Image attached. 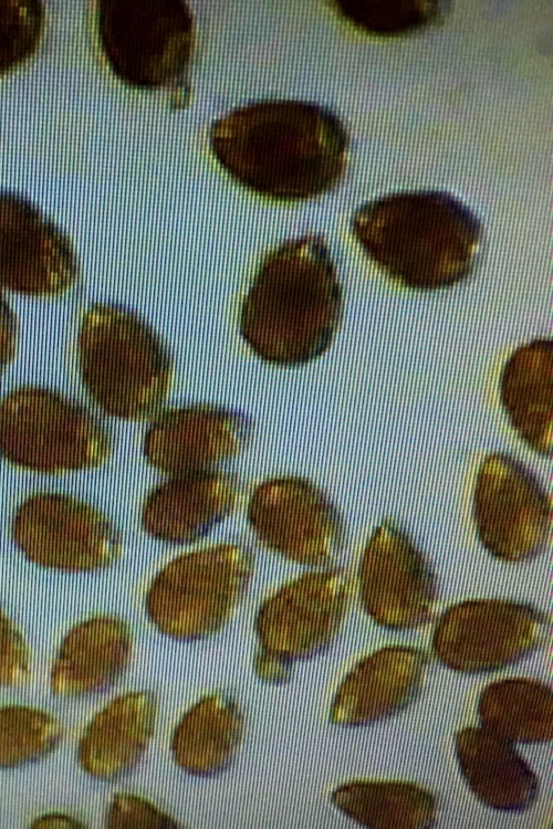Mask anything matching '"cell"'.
I'll return each mask as SVG.
<instances>
[{
	"label": "cell",
	"instance_id": "obj_13",
	"mask_svg": "<svg viewBox=\"0 0 553 829\" xmlns=\"http://www.w3.org/2000/svg\"><path fill=\"white\" fill-rule=\"evenodd\" d=\"M253 424L243 413L211 403H190L161 411L144 438V455L169 474L210 469L240 453Z\"/></svg>",
	"mask_w": 553,
	"mask_h": 829
},
{
	"label": "cell",
	"instance_id": "obj_20",
	"mask_svg": "<svg viewBox=\"0 0 553 829\" xmlns=\"http://www.w3.org/2000/svg\"><path fill=\"white\" fill-rule=\"evenodd\" d=\"M44 20L45 11L39 0H0V76L35 53Z\"/></svg>",
	"mask_w": 553,
	"mask_h": 829
},
{
	"label": "cell",
	"instance_id": "obj_6",
	"mask_svg": "<svg viewBox=\"0 0 553 829\" xmlns=\"http://www.w3.org/2000/svg\"><path fill=\"white\" fill-rule=\"evenodd\" d=\"M94 24L109 71L126 86L154 91L185 78L196 41L187 1L98 0Z\"/></svg>",
	"mask_w": 553,
	"mask_h": 829
},
{
	"label": "cell",
	"instance_id": "obj_12",
	"mask_svg": "<svg viewBox=\"0 0 553 829\" xmlns=\"http://www.w3.org/2000/svg\"><path fill=\"white\" fill-rule=\"evenodd\" d=\"M343 575L336 569L306 573L264 600L254 621L255 655L291 670L296 660L320 652L340 620Z\"/></svg>",
	"mask_w": 553,
	"mask_h": 829
},
{
	"label": "cell",
	"instance_id": "obj_7",
	"mask_svg": "<svg viewBox=\"0 0 553 829\" xmlns=\"http://www.w3.org/2000/svg\"><path fill=\"white\" fill-rule=\"evenodd\" d=\"M253 568V552L242 544H218L182 554L153 579L145 599L146 615L169 638L206 639L227 623Z\"/></svg>",
	"mask_w": 553,
	"mask_h": 829
},
{
	"label": "cell",
	"instance_id": "obj_22",
	"mask_svg": "<svg viewBox=\"0 0 553 829\" xmlns=\"http://www.w3.org/2000/svg\"><path fill=\"white\" fill-rule=\"evenodd\" d=\"M30 652L13 622L0 610V688H17L30 679Z\"/></svg>",
	"mask_w": 553,
	"mask_h": 829
},
{
	"label": "cell",
	"instance_id": "obj_1",
	"mask_svg": "<svg viewBox=\"0 0 553 829\" xmlns=\"http://www.w3.org/2000/svg\"><path fill=\"white\" fill-rule=\"evenodd\" d=\"M208 136L227 175L272 201L298 202L330 191L346 162L344 125L332 111L309 101L249 102L216 119Z\"/></svg>",
	"mask_w": 553,
	"mask_h": 829
},
{
	"label": "cell",
	"instance_id": "obj_23",
	"mask_svg": "<svg viewBox=\"0 0 553 829\" xmlns=\"http://www.w3.org/2000/svg\"><path fill=\"white\" fill-rule=\"evenodd\" d=\"M18 337L17 317L0 290V372L12 361Z\"/></svg>",
	"mask_w": 553,
	"mask_h": 829
},
{
	"label": "cell",
	"instance_id": "obj_4",
	"mask_svg": "<svg viewBox=\"0 0 553 829\" xmlns=\"http://www.w3.org/2000/svg\"><path fill=\"white\" fill-rule=\"evenodd\" d=\"M77 357L83 387L105 413L138 421L164 405L173 358L136 312L115 303L92 304L82 317Z\"/></svg>",
	"mask_w": 553,
	"mask_h": 829
},
{
	"label": "cell",
	"instance_id": "obj_17",
	"mask_svg": "<svg viewBox=\"0 0 553 829\" xmlns=\"http://www.w3.org/2000/svg\"><path fill=\"white\" fill-rule=\"evenodd\" d=\"M243 734V715L236 700L215 692L192 705L176 726L170 748L184 772L210 777L234 762Z\"/></svg>",
	"mask_w": 553,
	"mask_h": 829
},
{
	"label": "cell",
	"instance_id": "obj_21",
	"mask_svg": "<svg viewBox=\"0 0 553 829\" xmlns=\"http://www.w3.org/2000/svg\"><path fill=\"white\" fill-rule=\"evenodd\" d=\"M106 828H176L178 825L152 802L127 793L113 796L106 815Z\"/></svg>",
	"mask_w": 553,
	"mask_h": 829
},
{
	"label": "cell",
	"instance_id": "obj_9",
	"mask_svg": "<svg viewBox=\"0 0 553 829\" xmlns=\"http://www.w3.org/2000/svg\"><path fill=\"white\" fill-rule=\"evenodd\" d=\"M248 522L263 546L303 565H326L343 544V524L327 496L300 476L271 478L250 496Z\"/></svg>",
	"mask_w": 553,
	"mask_h": 829
},
{
	"label": "cell",
	"instance_id": "obj_24",
	"mask_svg": "<svg viewBox=\"0 0 553 829\" xmlns=\"http://www.w3.org/2000/svg\"><path fill=\"white\" fill-rule=\"evenodd\" d=\"M85 826L82 825L79 820L74 819L71 816L59 814V812H51L46 815H42L39 818H36L32 825L31 828H84Z\"/></svg>",
	"mask_w": 553,
	"mask_h": 829
},
{
	"label": "cell",
	"instance_id": "obj_15",
	"mask_svg": "<svg viewBox=\"0 0 553 829\" xmlns=\"http://www.w3.org/2000/svg\"><path fill=\"white\" fill-rule=\"evenodd\" d=\"M132 631L113 616L91 617L63 638L50 673V689L62 699H82L109 690L132 657Z\"/></svg>",
	"mask_w": 553,
	"mask_h": 829
},
{
	"label": "cell",
	"instance_id": "obj_11",
	"mask_svg": "<svg viewBox=\"0 0 553 829\" xmlns=\"http://www.w3.org/2000/svg\"><path fill=\"white\" fill-rule=\"evenodd\" d=\"M474 514L483 545L503 559L538 554L550 533L546 495L534 476L505 454H492L483 463Z\"/></svg>",
	"mask_w": 553,
	"mask_h": 829
},
{
	"label": "cell",
	"instance_id": "obj_10",
	"mask_svg": "<svg viewBox=\"0 0 553 829\" xmlns=\"http://www.w3.org/2000/svg\"><path fill=\"white\" fill-rule=\"evenodd\" d=\"M77 276L70 238L27 198L0 190V286L53 296L72 287Z\"/></svg>",
	"mask_w": 553,
	"mask_h": 829
},
{
	"label": "cell",
	"instance_id": "obj_14",
	"mask_svg": "<svg viewBox=\"0 0 553 829\" xmlns=\"http://www.w3.org/2000/svg\"><path fill=\"white\" fill-rule=\"evenodd\" d=\"M240 485L236 474L218 470L174 474L147 494L142 526L167 544L197 542L233 511Z\"/></svg>",
	"mask_w": 553,
	"mask_h": 829
},
{
	"label": "cell",
	"instance_id": "obj_18",
	"mask_svg": "<svg viewBox=\"0 0 553 829\" xmlns=\"http://www.w3.org/2000/svg\"><path fill=\"white\" fill-rule=\"evenodd\" d=\"M552 339L536 338L508 359L500 378L505 413L518 434L539 453L552 443Z\"/></svg>",
	"mask_w": 553,
	"mask_h": 829
},
{
	"label": "cell",
	"instance_id": "obj_16",
	"mask_svg": "<svg viewBox=\"0 0 553 829\" xmlns=\"http://www.w3.org/2000/svg\"><path fill=\"white\" fill-rule=\"evenodd\" d=\"M157 700L152 691L113 699L84 728L76 747L79 766L94 779L113 783L140 762L154 734Z\"/></svg>",
	"mask_w": 553,
	"mask_h": 829
},
{
	"label": "cell",
	"instance_id": "obj_2",
	"mask_svg": "<svg viewBox=\"0 0 553 829\" xmlns=\"http://www.w3.org/2000/svg\"><path fill=\"white\" fill-rule=\"evenodd\" d=\"M343 304V287L325 240L290 239L260 262L240 305L239 333L265 363L305 365L332 344Z\"/></svg>",
	"mask_w": 553,
	"mask_h": 829
},
{
	"label": "cell",
	"instance_id": "obj_19",
	"mask_svg": "<svg viewBox=\"0 0 553 829\" xmlns=\"http://www.w3.org/2000/svg\"><path fill=\"white\" fill-rule=\"evenodd\" d=\"M64 728L53 715L25 705L0 706V769L46 758L60 745Z\"/></svg>",
	"mask_w": 553,
	"mask_h": 829
},
{
	"label": "cell",
	"instance_id": "obj_8",
	"mask_svg": "<svg viewBox=\"0 0 553 829\" xmlns=\"http://www.w3.org/2000/svg\"><path fill=\"white\" fill-rule=\"evenodd\" d=\"M11 536L30 562L67 573L107 568L122 550L121 533L102 511L58 492L24 499L14 511Z\"/></svg>",
	"mask_w": 553,
	"mask_h": 829
},
{
	"label": "cell",
	"instance_id": "obj_3",
	"mask_svg": "<svg viewBox=\"0 0 553 829\" xmlns=\"http://www.w3.org/2000/svg\"><path fill=\"white\" fill-rule=\"evenodd\" d=\"M351 227L364 253L387 277L417 291L467 280L483 252L481 222L446 192L377 198L354 212Z\"/></svg>",
	"mask_w": 553,
	"mask_h": 829
},
{
	"label": "cell",
	"instance_id": "obj_5",
	"mask_svg": "<svg viewBox=\"0 0 553 829\" xmlns=\"http://www.w3.org/2000/svg\"><path fill=\"white\" fill-rule=\"evenodd\" d=\"M111 451L106 424L59 391L25 385L0 400V457L14 466L60 474L98 466Z\"/></svg>",
	"mask_w": 553,
	"mask_h": 829
}]
</instances>
